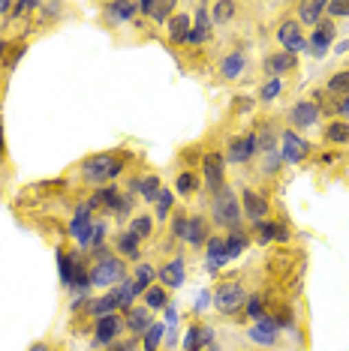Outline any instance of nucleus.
Here are the masks:
<instances>
[{"mask_svg":"<svg viewBox=\"0 0 349 351\" xmlns=\"http://www.w3.org/2000/svg\"><path fill=\"white\" fill-rule=\"evenodd\" d=\"M93 261L87 265V276H91V289H115V282H124L126 279V265L124 258H117L102 246V250L91 252Z\"/></svg>","mask_w":349,"mask_h":351,"instance_id":"nucleus-1","label":"nucleus"},{"mask_svg":"<svg viewBox=\"0 0 349 351\" xmlns=\"http://www.w3.org/2000/svg\"><path fill=\"white\" fill-rule=\"evenodd\" d=\"M211 222L223 231H241L244 213H241V198L235 195V189H223L220 195L211 198Z\"/></svg>","mask_w":349,"mask_h":351,"instance_id":"nucleus-2","label":"nucleus"},{"mask_svg":"<svg viewBox=\"0 0 349 351\" xmlns=\"http://www.w3.org/2000/svg\"><path fill=\"white\" fill-rule=\"evenodd\" d=\"M244 300H247V289L241 285V279H223L211 291L214 309L226 318H235L238 313H244Z\"/></svg>","mask_w":349,"mask_h":351,"instance_id":"nucleus-3","label":"nucleus"},{"mask_svg":"<svg viewBox=\"0 0 349 351\" xmlns=\"http://www.w3.org/2000/svg\"><path fill=\"white\" fill-rule=\"evenodd\" d=\"M277 154H280L283 159V165H301V162H307L313 154V145L304 138L301 132L295 130H280V145H277Z\"/></svg>","mask_w":349,"mask_h":351,"instance_id":"nucleus-4","label":"nucleus"},{"mask_svg":"<svg viewBox=\"0 0 349 351\" xmlns=\"http://www.w3.org/2000/svg\"><path fill=\"white\" fill-rule=\"evenodd\" d=\"M202 186L211 198L220 195L229 186L226 183V156L220 154V150H208V154L202 156Z\"/></svg>","mask_w":349,"mask_h":351,"instance_id":"nucleus-5","label":"nucleus"},{"mask_svg":"<svg viewBox=\"0 0 349 351\" xmlns=\"http://www.w3.org/2000/svg\"><path fill=\"white\" fill-rule=\"evenodd\" d=\"M259 154V138L256 132H244V135H235V138H229L226 145V165H247L253 162Z\"/></svg>","mask_w":349,"mask_h":351,"instance_id":"nucleus-6","label":"nucleus"},{"mask_svg":"<svg viewBox=\"0 0 349 351\" xmlns=\"http://www.w3.org/2000/svg\"><path fill=\"white\" fill-rule=\"evenodd\" d=\"M115 162V154H93V156H85L82 162H78V174H82V180H87L91 186H106L109 183V169H112Z\"/></svg>","mask_w":349,"mask_h":351,"instance_id":"nucleus-7","label":"nucleus"},{"mask_svg":"<svg viewBox=\"0 0 349 351\" xmlns=\"http://www.w3.org/2000/svg\"><path fill=\"white\" fill-rule=\"evenodd\" d=\"M238 198H241V213H244V219H247L250 226H259V222L271 219V202H268L259 189L244 186Z\"/></svg>","mask_w":349,"mask_h":351,"instance_id":"nucleus-8","label":"nucleus"},{"mask_svg":"<svg viewBox=\"0 0 349 351\" xmlns=\"http://www.w3.org/2000/svg\"><path fill=\"white\" fill-rule=\"evenodd\" d=\"M67 234L76 241L78 250H87L91 252V234H93V217H91V207L82 204V207H76V213H73V219H69V228H67Z\"/></svg>","mask_w":349,"mask_h":351,"instance_id":"nucleus-9","label":"nucleus"},{"mask_svg":"<svg viewBox=\"0 0 349 351\" xmlns=\"http://www.w3.org/2000/svg\"><path fill=\"white\" fill-rule=\"evenodd\" d=\"M277 43L283 45V51H289V54H298L301 51H307V39L304 34H301V25H298V19H280V25H277Z\"/></svg>","mask_w":349,"mask_h":351,"instance_id":"nucleus-10","label":"nucleus"},{"mask_svg":"<svg viewBox=\"0 0 349 351\" xmlns=\"http://www.w3.org/2000/svg\"><path fill=\"white\" fill-rule=\"evenodd\" d=\"M319 117H322L319 108H316L311 99L292 102L289 111H286V123H289V130H295V132H304V130H311V126H316Z\"/></svg>","mask_w":349,"mask_h":351,"instance_id":"nucleus-11","label":"nucleus"},{"mask_svg":"<svg viewBox=\"0 0 349 351\" xmlns=\"http://www.w3.org/2000/svg\"><path fill=\"white\" fill-rule=\"evenodd\" d=\"M126 330L124 327V315H106V318H97V324H93V346H102V348H112L117 339H121V333Z\"/></svg>","mask_w":349,"mask_h":351,"instance_id":"nucleus-12","label":"nucleus"},{"mask_svg":"<svg viewBox=\"0 0 349 351\" xmlns=\"http://www.w3.org/2000/svg\"><path fill=\"white\" fill-rule=\"evenodd\" d=\"M157 279L163 289H181L187 282V258L184 255H172L169 261H163V267H157Z\"/></svg>","mask_w":349,"mask_h":351,"instance_id":"nucleus-13","label":"nucleus"},{"mask_svg":"<svg viewBox=\"0 0 349 351\" xmlns=\"http://www.w3.org/2000/svg\"><path fill=\"white\" fill-rule=\"evenodd\" d=\"M247 339L250 342H256V346H265V348H271L280 342V327H277V322L271 318V313L268 315H262L259 322H253L247 327Z\"/></svg>","mask_w":349,"mask_h":351,"instance_id":"nucleus-14","label":"nucleus"},{"mask_svg":"<svg viewBox=\"0 0 349 351\" xmlns=\"http://www.w3.org/2000/svg\"><path fill=\"white\" fill-rule=\"evenodd\" d=\"M247 66H250V58H247V51L244 49L226 51L223 58H220V63H217L220 78H223V82H238V78L247 73Z\"/></svg>","mask_w":349,"mask_h":351,"instance_id":"nucleus-15","label":"nucleus"},{"mask_svg":"<svg viewBox=\"0 0 349 351\" xmlns=\"http://www.w3.org/2000/svg\"><path fill=\"white\" fill-rule=\"evenodd\" d=\"M163 193V180L157 174H142V178H130L126 180V195H139L148 204L157 202V195Z\"/></svg>","mask_w":349,"mask_h":351,"instance_id":"nucleus-16","label":"nucleus"},{"mask_svg":"<svg viewBox=\"0 0 349 351\" xmlns=\"http://www.w3.org/2000/svg\"><path fill=\"white\" fill-rule=\"evenodd\" d=\"M298 69V58L289 51H271L265 60H262V73H265L268 78H283L286 73H295Z\"/></svg>","mask_w":349,"mask_h":351,"instance_id":"nucleus-17","label":"nucleus"},{"mask_svg":"<svg viewBox=\"0 0 349 351\" xmlns=\"http://www.w3.org/2000/svg\"><path fill=\"white\" fill-rule=\"evenodd\" d=\"M226 265H229L226 237L223 234H211L208 243H205V270H208V274H220Z\"/></svg>","mask_w":349,"mask_h":351,"instance_id":"nucleus-18","label":"nucleus"},{"mask_svg":"<svg viewBox=\"0 0 349 351\" xmlns=\"http://www.w3.org/2000/svg\"><path fill=\"white\" fill-rule=\"evenodd\" d=\"M253 234H256L259 243H289L292 241V231L286 228V222H280V219L259 222V226H253Z\"/></svg>","mask_w":349,"mask_h":351,"instance_id":"nucleus-19","label":"nucleus"},{"mask_svg":"<svg viewBox=\"0 0 349 351\" xmlns=\"http://www.w3.org/2000/svg\"><path fill=\"white\" fill-rule=\"evenodd\" d=\"M139 12L145 15L150 25H169L172 15L178 12V6H174V0H142Z\"/></svg>","mask_w":349,"mask_h":351,"instance_id":"nucleus-20","label":"nucleus"},{"mask_svg":"<svg viewBox=\"0 0 349 351\" xmlns=\"http://www.w3.org/2000/svg\"><path fill=\"white\" fill-rule=\"evenodd\" d=\"M139 12V3H133V0H126V3H106L102 6V21H106V27H124L133 21V15Z\"/></svg>","mask_w":349,"mask_h":351,"instance_id":"nucleus-21","label":"nucleus"},{"mask_svg":"<svg viewBox=\"0 0 349 351\" xmlns=\"http://www.w3.org/2000/svg\"><path fill=\"white\" fill-rule=\"evenodd\" d=\"M208 237H211V226H208V219H205L202 213H193V217L187 219V231H184V241H181V243L193 246V250H205Z\"/></svg>","mask_w":349,"mask_h":351,"instance_id":"nucleus-22","label":"nucleus"},{"mask_svg":"<svg viewBox=\"0 0 349 351\" xmlns=\"http://www.w3.org/2000/svg\"><path fill=\"white\" fill-rule=\"evenodd\" d=\"M121 315H124V327H126V333H130V337H139V339H142V333H145L148 327L154 324V322H150V309L145 306V303H142V306L136 303V306L126 309V313H121Z\"/></svg>","mask_w":349,"mask_h":351,"instance_id":"nucleus-23","label":"nucleus"},{"mask_svg":"<svg viewBox=\"0 0 349 351\" xmlns=\"http://www.w3.org/2000/svg\"><path fill=\"white\" fill-rule=\"evenodd\" d=\"M295 19L301 27H316L325 19V0H301L295 6Z\"/></svg>","mask_w":349,"mask_h":351,"instance_id":"nucleus-24","label":"nucleus"},{"mask_svg":"<svg viewBox=\"0 0 349 351\" xmlns=\"http://www.w3.org/2000/svg\"><path fill=\"white\" fill-rule=\"evenodd\" d=\"M112 246H115V255L117 258H130V261H139L142 255V241L130 231H117L112 237Z\"/></svg>","mask_w":349,"mask_h":351,"instance_id":"nucleus-25","label":"nucleus"},{"mask_svg":"<svg viewBox=\"0 0 349 351\" xmlns=\"http://www.w3.org/2000/svg\"><path fill=\"white\" fill-rule=\"evenodd\" d=\"M214 346V327L208 324H190L187 339H184V351H205Z\"/></svg>","mask_w":349,"mask_h":351,"instance_id":"nucleus-26","label":"nucleus"},{"mask_svg":"<svg viewBox=\"0 0 349 351\" xmlns=\"http://www.w3.org/2000/svg\"><path fill=\"white\" fill-rule=\"evenodd\" d=\"M130 282H133V291H136V298H142L150 285H157V267L150 265V261H139L136 270H133V276H130Z\"/></svg>","mask_w":349,"mask_h":351,"instance_id":"nucleus-27","label":"nucleus"},{"mask_svg":"<svg viewBox=\"0 0 349 351\" xmlns=\"http://www.w3.org/2000/svg\"><path fill=\"white\" fill-rule=\"evenodd\" d=\"M85 313H87V315H93V318H106V315L121 313V306H117L115 291L109 289L106 294H100V298H91V303H87V309H85Z\"/></svg>","mask_w":349,"mask_h":351,"instance_id":"nucleus-28","label":"nucleus"},{"mask_svg":"<svg viewBox=\"0 0 349 351\" xmlns=\"http://www.w3.org/2000/svg\"><path fill=\"white\" fill-rule=\"evenodd\" d=\"M166 27H169V43H172V45H184L187 36H190V30H193V15L174 12L172 21H169Z\"/></svg>","mask_w":349,"mask_h":351,"instance_id":"nucleus-29","label":"nucleus"},{"mask_svg":"<svg viewBox=\"0 0 349 351\" xmlns=\"http://www.w3.org/2000/svg\"><path fill=\"white\" fill-rule=\"evenodd\" d=\"M322 141L331 147H349V121H328L322 130Z\"/></svg>","mask_w":349,"mask_h":351,"instance_id":"nucleus-30","label":"nucleus"},{"mask_svg":"<svg viewBox=\"0 0 349 351\" xmlns=\"http://www.w3.org/2000/svg\"><path fill=\"white\" fill-rule=\"evenodd\" d=\"M154 228H157V219L150 217V213H139V217H133L130 226H126V231L136 234L139 241H150V237H154Z\"/></svg>","mask_w":349,"mask_h":351,"instance_id":"nucleus-31","label":"nucleus"},{"mask_svg":"<svg viewBox=\"0 0 349 351\" xmlns=\"http://www.w3.org/2000/svg\"><path fill=\"white\" fill-rule=\"evenodd\" d=\"M199 186H202V178L196 171H181L178 178H174V193H178L181 198H190V195H196L199 193Z\"/></svg>","mask_w":349,"mask_h":351,"instance_id":"nucleus-32","label":"nucleus"},{"mask_svg":"<svg viewBox=\"0 0 349 351\" xmlns=\"http://www.w3.org/2000/svg\"><path fill=\"white\" fill-rule=\"evenodd\" d=\"M235 15H238V3H232V0H220V3H211V25H214V27L229 25Z\"/></svg>","mask_w":349,"mask_h":351,"instance_id":"nucleus-33","label":"nucleus"},{"mask_svg":"<svg viewBox=\"0 0 349 351\" xmlns=\"http://www.w3.org/2000/svg\"><path fill=\"white\" fill-rule=\"evenodd\" d=\"M253 132H256V138H259V154H268V150H277V145H280V132H277V130H274V126L268 123V121H265V123H259Z\"/></svg>","mask_w":349,"mask_h":351,"instance_id":"nucleus-34","label":"nucleus"},{"mask_svg":"<svg viewBox=\"0 0 349 351\" xmlns=\"http://www.w3.org/2000/svg\"><path fill=\"white\" fill-rule=\"evenodd\" d=\"M311 102H313L316 108H319V114H325V117H335V121H337V99L331 97V93L325 90V87H316L313 97H311Z\"/></svg>","mask_w":349,"mask_h":351,"instance_id":"nucleus-35","label":"nucleus"},{"mask_svg":"<svg viewBox=\"0 0 349 351\" xmlns=\"http://www.w3.org/2000/svg\"><path fill=\"white\" fill-rule=\"evenodd\" d=\"M166 342V324L163 322H154L142 333V348L145 351H160V346Z\"/></svg>","mask_w":349,"mask_h":351,"instance_id":"nucleus-36","label":"nucleus"},{"mask_svg":"<svg viewBox=\"0 0 349 351\" xmlns=\"http://www.w3.org/2000/svg\"><path fill=\"white\" fill-rule=\"evenodd\" d=\"M142 300H145V306L150 313H160V309L169 306V291H166L163 285H150V289L142 294Z\"/></svg>","mask_w":349,"mask_h":351,"instance_id":"nucleus-37","label":"nucleus"},{"mask_svg":"<svg viewBox=\"0 0 349 351\" xmlns=\"http://www.w3.org/2000/svg\"><path fill=\"white\" fill-rule=\"evenodd\" d=\"M247 246H250V234H247V231H229V234H226V255H229V261H235L238 255L247 250Z\"/></svg>","mask_w":349,"mask_h":351,"instance_id":"nucleus-38","label":"nucleus"},{"mask_svg":"<svg viewBox=\"0 0 349 351\" xmlns=\"http://www.w3.org/2000/svg\"><path fill=\"white\" fill-rule=\"evenodd\" d=\"M325 90H328L335 99L349 97V69H340V73L328 75V82H325Z\"/></svg>","mask_w":349,"mask_h":351,"instance_id":"nucleus-39","label":"nucleus"},{"mask_svg":"<svg viewBox=\"0 0 349 351\" xmlns=\"http://www.w3.org/2000/svg\"><path fill=\"white\" fill-rule=\"evenodd\" d=\"M172 207H174V189L163 186V193L157 195V202H154V219H157V222L169 219V217H172Z\"/></svg>","mask_w":349,"mask_h":351,"instance_id":"nucleus-40","label":"nucleus"},{"mask_svg":"<svg viewBox=\"0 0 349 351\" xmlns=\"http://www.w3.org/2000/svg\"><path fill=\"white\" fill-rule=\"evenodd\" d=\"M280 93H283V78H265L259 87V102H274V99H280Z\"/></svg>","mask_w":349,"mask_h":351,"instance_id":"nucleus-41","label":"nucleus"},{"mask_svg":"<svg viewBox=\"0 0 349 351\" xmlns=\"http://www.w3.org/2000/svg\"><path fill=\"white\" fill-rule=\"evenodd\" d=\"M187 210H181V207H174L172 217H169V234L174 241H184V231H187Z\"/></svg>","mask_w":349,"mask_h":351,"instance_id":"nucleus-42","label":"nucleus"},{"mask_svg":"<svg viewBox=\"0 0 349 351\" xmlns=\"http://www.w3.org/2000/svg\"><path fill=\"white\" fill-rule=\"evenodd\" d=\"M244 315H250L253 322H259L262 315H268L265 298H262V294H247V300H244Z\"/></svg>","mask_w":349,"mask_h":351,"instance_id":"nucleus-43","label":"nucleus"},{"mask_svg":"<svg viewBox=\"0 0 349 351\" xmlns=\"http://www.w3.org/2000/svg\"><path fill=\"white\" fill-rule=\"evenodd\" d=\"M283 169V159L277 150H268V154H262V162H259V171L265 174V178H274V174H280Z\"/></svg>","mask_w":349,"mask_h":351,"instance_id":"nucleus-44","label":"nucleus"},{"mask_svg":"<svg viewBox=\"0 0 349 351\" xmlns=\"http://www.w3.org/2000/svg\"><path fill=\"white\" fill-rule=\"evenodd\" d=\"M39 27H45V25H54V21L60 19V12H63V3H39Z\"/></svg>","mask_w":349,"mask_h":351,"instance_id":"nucleus-45","label":"nucleus"},{"mask_svg":"<svg viewBox=\"0 0 349 351\" xmlns=\"http://www.w3.org/2000/svg\"><path fill=\"white\" fill-rule=\"evenodd\" d=\"M328 49H331V39H325L319 30H313L311 39H307V51H311L313 58H325V54H328Z\"/></svg>","mask_w":349,"mask_h":351,"instance_id":"nucleus-46","label":"nucleus"},{"mask_svg":"<svg viewBox=\"0 0 349 351\" xmlns=\"http://www.w3.org/2000/svg\"><path fill=\"white\" fill-rule=\"evenodd\" d=\"M325 19H331V21L349 19V0H331V3H325Z\"/></svg>","mask_w":349,"mask_h":351,"instance_id":"nucleus-47","label":"nucleus"},{"mask_svg":"<svg viewBox=\"0 0 349 351\" xmlns=\"http://www.w3.org/2000/svg\"><path fill=\"white\" fill-rule=\"evenodd\" d=\"M106 237H109V226H106V219L102 222H93V234H91V252H97L106 246Z\"/></svg>","mask_w":349,"mask_h":351,"instance_id":"nucleus-48","label":"nucleus"},{"mask_svg":"<svg viewBox=\"0 0 349 351\" xmlns=\"http://www.w3.org/2000/svg\"><path fill=\"white\" fill-rule=\"evenodd\" d=\"M25 51H27L25 39H19V43H12V51H10V58H6L3 66H6V69H15V66H19V60L25 58Z\"/></svg>","mask_w":349,"mask_h":351,"instance_id":"nucleus-49","label":"nucleus"},{"mask_svg":"<svg viewBox=\"0 0 349 351\" xmlns=\"http://www.w3.org/2000/svg\"><path fill=\"white\" fill-rule=\"evenodd\" d=\"M139 346H142V339H139V337H126V339H117L109 351H136Z\"/></svg>","mask_w":349,"mask_h":351,"instance_id":"nucleus-50","label":"nucleus"},{"mask_svg":"<svg viewBox=\"0 0 349 351\" xmlns=\"http://www.w3.org/2000/svg\"><path fill=\"white\" fill-rule=\"evenodd\" d=\"M126 169V156L124 154H115V162H112V169H109V183H112L115 178H121Z\"/></svg>","mask_w":349,"mask_h":351,"instance_id":"nucleus-51","label":"nucleus"},{"mask_svg":"<svg viewBox=\"0 0 349 351\" xmlns=\"http://www.w3.org/2000/svg\"><path fill=\"white\" fill-rule=\"evenodd\" d=\"M253 106H256V99H244V97H238L235 99V114H250V111H253Z\"/></svg>","mask_w":349,"mask_h":351,"instance_id":"nucleus-52","label":"nucleus"},{"mask_svg":"<svg viewBox=\"0 0 349 351\" xmlns=\"http://www.w3.org/2000/svg\"><path fill=\"white\" fill-rule=\"evenodd\" d=\"M163 313H166V327H172V330H174V327H178V322H181V315H178V309H174V306H166L163 309Z\"/></svg>","mask_w":349,"mask_h":351,"instance_id":"nucleus-53","label":"nucleus"},{"mask_svg":"<svg viewBox=\"0 0 349 351\" xmlns=\"http://www.w3.org/2000/svg\"><path fill=\"white\" fill-rule=\"evenodd\" d=\"M208 303H211V291L205 289V291L199 294V298H196V315H199V313H205V309H208Z\"/></svg>","mask_w":349,"mask_h":351,"instance_id":"nucleus-54","label":"nucleus"},{"mask_svg":"<svg viewBox=\"0 0 349 351\" xmlns=\"http://www.w3.org/2000/svg\"><path fill=\"white\" fill-rule=\"evenodd\" d=\"M10 49H12V43L6 36H0V66H3L6 58H10Z\"/></svg>","mask_w":349,"mask_h":351,"instance_id":"nucleus-55","label":"nucleus"},{"mask_svg":"<svg viewBox=\"0 0 349 351\" xmlns=\"http://www.w3.org/2000/svg\"><path fill=\"white\" fill-rule=\"evenodd\" d=\"M344 117H349V97L337 99V121H344Z\"/></svg>","mask_w":349,"mask_h":351,"instance_id":"nucleus-56","label":"nucleus"},{"mask_svg":"<svg viewBox=\"0 0 349 351\" xmlns=\"http://www.w3.org/2000/svg\"><path fill=\"white\" fill-rule=\"evenodd\" d=\"M337 159H340L337 150H328V154H322V156H319V162H322V165H331V162H337Z\"/></svg>","mask_w":349,"mask_h":351,"instance_id":"nucleus-57","label":"nucleus"},{"mask_svg":"<svg viewBox=\"0 0 349 351\" xmlns=\"http://www.w3.org/2000/svg\"><path fill=\"white\" fill-rule=\"evenodd\" d=\"M27 351H54V348L49 346V342H34V346H30Z\"/></svg>","mask_w":349,"mask_h":351,"instance_id":"nucleus-58","label":"nucleus"},{"mask_svg":"<svg viewBox=\"0 0 349 351\" xmlns=\"http://www.w3.org/2000/svg\"><path fill=\"white\" fill-rule=\"evenodd\" d=\"M10 10H12L10 0H0V19H6V15H10Z\"/></svg>","mask_w":349,"mask_h":351,"instance_id":"nucleus-59","label":"nucleus"},{"mask_svg":"<svg viewBox=\"0 0 349 351\" xmlns=\"http://www.w3.org/2000/svg\"><path fill=\"white\" fill-rule=\"evenodd\" d=\"M0 156H6V132H3V123H0Z\"/></svg>","mask_w":349,"mask_h":351,"instance_id":"nucleus-60","label":"nucleus"},{"mask_svg":"<svg viewBox=\"0 0 349 351\" xmlns=\"http://www.w3.org/2000/svg\"><path fill=\"white\" fill-rule=\"evenodd\" d=\"M335 51H337V54H346V51H349V39H344L340 45H335Z\"/></svg>","mask_w":349,"mask_h":351,"instance_id":"nucleus-61","label":"nucleus"},{"mask_svg":"<svg viewBox=\"0 0 349 351\" xmlns=\"http://www.w3.org/2000/svg\"><path fill=\"white\" fill-rule=\"evenodd\" d=\"M208 351H220V346H211V348H208Z\"/></svg>","mask_w":349,"mask_h":351,"instance_id":"nucleus-62","label":"nucleus"},{"mask_svg":"<svg viewBox=\"0 0 349 351\" xmlns=\"http://www.w3.org/2000/svg\"><path fill=\"white\" fill-rule=\"evenodd\" d=\"M244 351H247V348H244Z\"/></svg>","mask_w":349,"mask_h":351,"instance_id":"nucleus-63","label":"nucleus"}]
</instances>
